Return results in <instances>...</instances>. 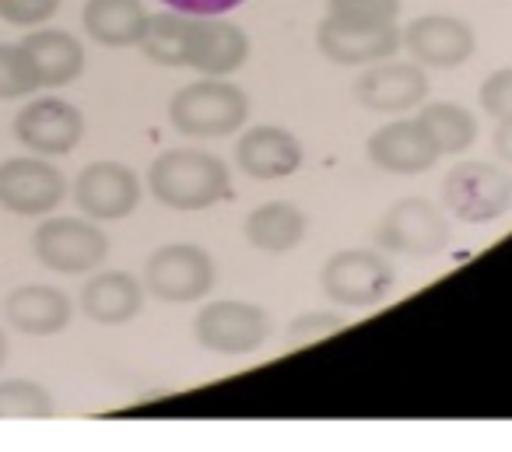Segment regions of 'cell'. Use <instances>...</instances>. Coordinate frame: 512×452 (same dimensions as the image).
<instances>
[{
	"mask_svg": "<svg viewBox=\"0 0 512 452\" xmlns=\"http://www.w3.org/2000/svg\"><path fill=\"white\" fill-rule=\"evenodd\" d=\"M316 46L330 64L341 67H369L379 60H390L404 46V32L397 22L365 25V22H344V18H323L316 29Z\"/></svg>",
	"mask_w": 512,
	"mask_h": 452,
	"instance_id": "11",
	"label": "cell"
},
{
	"mask_svg": "<svg viewBox=\"0 0 512 452\" xmlns=\"http://www.w3.org/2000/svg\"><path fill=\"white\" fill-rule=\"evenodd\" d=\"M165 8L186 11V15H225V11L242 8L246 0H162Z\"/></svg>",
	"mask_w": 512,
	"mask_h": 452,
	"instance_id": "31",
	"label": "cell"
},
{
	"mask_svg": "<svg viewBox=\"0 0 512 452\" xmlns=\"http://www.w3.org/2000/svg\"><path fill=\"white\" fill-rule=\"evenodd\" d=\"M57 414V403L46 393V386L32 379H8L0 382V417L4 421H15V417H25V421H43V417Z\"/></svg>",
	"mask_w": 512,
	"mask_h": 452,
	"instance_id": "25",
	"label": "cell"
},
{
	"mask_svg": "<svg viewBox=\"0 0 512 452\" xmlns=\"http://www.w3.org/2000/svg\"><path fill=\"white\" fill-rule=\"evenodd\" d=\"M74 204L92 221H123L141 204V179L123 162H92L74 179Z\"/></svg>",
	"mask_w": 512,
	"mask_h": 452,
	"instance_id": "10",
	"label": "cell"
},
{
	"mask_svg": "<svg viewBox=\"0 0 512 452\" xmlns=\"http://www.w3.org/2000/svg\"><path fill=\"white\" fill-rule=\"evenodd\" d=\"M271 337V316L253 302H211L193 319V340L204 351L242 358L267 344Z\"/></svg>",
	"mask_w": 512,
	"mask_h": 452,
	"instance_id": "7",
	"label": "cell"
},
{
	"mask_svg": "<svg viewBox=\"0 0 512 452\" xmlns=\"http://www.w3.org/2000/svg\"><path fill=\"white\" fill-rule=\"evenodd\" d=\"M148 190L172 211H207L232 197V172L218 155L197 148H172L148 169Z\"/></svg>",
	"mask_w": 512,
	"mask_h": 452,
	"instance_id": "1",
	"label": "cell"
},
{
	"mask_svg": "<svg viewBox=\"0 0 512 452\" xmlns=\"http://www.w3.org/2000/svg\"><path fill=\"white\" fill-rule=\"evenodd\" d=\"M449 221L442 207H435L425 197H404L383 214L379 221V249L411 256V260H432L446 253L449 246Z\"/></svg>",
	"mask_w": 512,
	"mask_h": 452,
	"instance_id": "8",
	"label": "cell"
},
{
	"mask_svg": "<svg viewBox=\"0 0 512 452\" xmlns=\"http://www.w3.org/2000/svg\"><path fill=\"white\" fill-rule=\"evenodd\" d=\"M495 155L502 158V162H509L512 165V123H498V130H495Z\"/></svg>",
	"mask_w": 512,
	"mask_h": 452,
	"instance_id": "32",
	"label": "cell"
},
{
	"mask_svg": "<svg viewBox=\"0 0 512 452\" xmlns=\"http://www.w3.org/2000/svg\"><path fill=\"white\" fill-rule=\"evenodd\" d=\"M474 29L463 18L453 15H425L414 18L404 29V50L418 60L421 67H460L474 57Z\"/></svg>",
	"mask_w": 512,
	"mask_h": 452,
	"instance_id": "16",
	"label": "cell"
},
{
	"mask_svg": "<svg viewBox=\"0 0 512 452\" xmlns=\"http://www.w3.org/2000/svg\"><path fill=\"white\" fill-rule=\"evenodd\" d=\"M144 309V284L127 270H99L81 288V312L99 326H123Z\"/></svg>",
	"mask_w": 512,
	"mask_h": 452,
	"instance_id": "18",
	"label": "cell"
},
{
	"mask_svg": "<svg viewBox=\"0 0 512 452\" xmlns=\"http://www.w3.org/2000/svg\"><path fill=\"white\" fill-rule=\"evenodd\" d=\"M249 120V95L239 85L221 78H204L179 88L169 102V123L183 137L218 141L232 137Z\"/></svg>",
	"mask_w": 512,
	"mask_h": 452,
	"instance_id": "2",
	"label": "cell"
},
{
	"mask_svg": "<svg viewBox=\"0 0 512 452\" xmlns=\"http://www.w3.org/2000/svg\"><path fill=\"white\" fill-rule=\"evenodd\" d=\"M355 99L362 102V109L379 116H400L421 109L428 99V74L425 67L400 64V60H379L369 64V71H362V78L355 81Z\"/></svg>",
	"mask_w": 512,
	"mask_h": 452,
	"instance_id": "12",
	"label": "cell"
},
{
	"mask_svg": "<svg viewBox=\"0 0 512 452\" xmlns=\"http://www.w3.org/2000/svg\"><path fill=\"white\" fill-rule=\"evenodd\" d=\"M36 260L53 274H95L109 256V235L92 218H50L32 235Z\"/></svg>",
	"mask_w": 512,
	"mask_h": 452,
	"instance_id": "5",
	"label": "cell"
},
{
	"mask_svg": "<svg viewBox=\"0 0 512 452\" xmlns=\"http://www.w3.org/2000/svg\"><path fill=\"white\" fill-rule=\"evenodd\" d=\"M418 120L439 144L442 155H463L477 141V120L456 102H428L418 109Z\"/></svg>",
	"mask_w": 512,
	"mask_h": 452,
	"instance_id": "23",
	"label": "cell"
},
{
	"mask_svg": "<svg viewBox=\"0 0 512 452\" xmlns=\"http://www.w3.org/2000/svg\"><path fill=\"white\" fill-rule=\"evenodd\" d=\"M302 144L292 130L285 127H249L235 144V162L249 179L271 183V179H288L302 169Z\"/></svg>",
	"mask_w": 512,
	"mask_h": 452,
	"instance_id": "17",
	"label": "cell"
},
{
	"mask_svg": "<svg viewBox=\"0 0 512 452\" xmlns=\"http://www.w3.org/2000/svg\"><path fill=\"white\" fill-rule=\"evenodd\" d=\"M249 60V36L221 15H193L186 32V67L204 78H228Z\"/></svg>",
	"mask_w": 512,
	"mask_h": 452,
	"instance_id": "13",
	"label": "cell"
},
{
	"mask_svg": "<svg viewBox=\"0 0 512 452\" xmlns=\"http://www.w3.org/2000/svg\"><path fill=\"white\" fill-rule=\"evenodd\" d=\"M337 330H344V319L334 312H306V316L292 319V326L285 330V344L288 347H306L316 340L334 337Z\"/></svg>",
	"mask_w": 512,
	"mask_h": 452,
	"instance_id": "28",
	"label": "cell"
},
{
	"mask_svg": "<svg viewBox=\"0 0 512 452\" xmlns=\"http://www.w3.org/2000/svg\"><path fill=\"white\" fill-rule=\"evenodd\" d=\"M390 260L376 249H341L320 270V288L334 305L344 309H376L393 291Z\"/></svg>",
	"mask_w": 512,
	"mask_h": 452,
	"instance_id": "4",
	"label": "cell"
},
{
	"mask_svg": "<svg viewBox=\"0 0 512 452\" xmlns=\"http://www.w3.org/2000/svg\"><path fill=\"white\" fill-rule=\"evenodd\" d=\"M190 18L186 11H162L151 15L148 32L141 39V50L148 53V60L162 67H186V32H190Z\"/></svg>",
	"mask_w": 512,
	"mask_h": 452,
	"instance_id": "24",
	"label": "cell"
},
{
	"mask_svg": "<svg viewBox=\"0 0 512 452\" xmlns=\"http://www.w3.org/2000/svg\"><path fill=\"white\" fill-rule=\"evenodd\" d=\"M309 232V218L302 207L288 204V200H271V204H260L256 211H249L242 235L253 249L267 256H285L292 249H299V242Z\"/></svg>",
	"mask_w": 512,
	"mask_h": 452,
	"instance_id": "20",
	"label": "cell"
},
{
	"mask_svg": "<svg viewBox=\"0 0 512 452\" xmlns=\"http://www.w3.org/2000/svg\"><path fill=\"white\" fill-rule=\"evenodd\" d=\"M148 22L151 15L141 0H88L81 11V25L88 36L99 46H113V50L141 46Z\"/></svg>",
	"mask_w": 512,
	"mask_h": 452,
	"instance_id": "21",
	"label": "cell"
},
{
	"mask_svg": "<svg viewBox=\"0 0 512 452\" xmlns=\"http://www.w3.org/2000/svg\"><path fill=\"white\" fill-rule=\"evenodd\" d=\"M144 284L165 305L200 302L214 288V260L207 249L193 246V242H172L148 256Z\"/></svg>",
	"mask_w": 512,
	"mask_h": 452,
	"instance_id": "6",
	"label": "cell"
},
{
	"mask_svg": "<svg viewBox=\"0 0 512 452\" xmlns=\"http://www.w3.org/2000/svg\"><path fill=\"white\" fill-rule=\"evenodd\" d=\"M60 0H0V18L11 25H43L57 15Z\"/></svg>",
	"mask_w": 512,
	"mask_h": 452,
	"instance_id": "30",
	"label": "cell"
},
{
	"mask_svg": "<svg viewBox=\"0 0 512 452\" xmlns=\"http://www.w3.org/2000/svg\"><path fill=\"white\" fill-rule=\"evenodd\" d=\"M442 204L463 225H488L512 211V176L502 165L460 162L442 179Z\"/></svg>",
	"mask_w": 512,
	"mask_h": 452,
	"instance_id": "3",
	"label": "cell"
},
{
	"mask_svg": "<svg viewBox=\"0 0 512 452\" xmlns=\"http://www.w3.org/2000/svg\"><path fill=\"white\" fill-rule=\"evenodd\" d=\"M365 151H369V162L376 169L390 172V176H421V172H428L442 158L439 144L421 127L418 116L414 120H393L386 127H379L369 137Z\"/></svg>",
	"mask_w": 512,
	"mask_h": 452,
	"instance_id": "15",
	"label": "cell"
},
{
	"mask_svg": "<svg viewBox=\"0 0 512 452\" xmlns=\"http://www.w3.org/2000/svg\"><path fill=\"white\" fill-rule=\"evenodd\" d=\"M39 88H43V81H39L29 50L22 43H0V99L15 102L39 92Z\"/></svg>",
	"mask_w": 512,
	"mask_h": 452,
	"instance_id": "26",
	"label": "cell"
},
{
	"mask_svg": "<svg viewBox=\"0 0 512 452\" xmlns=\"http://www.w3.org/2000/svg\"><path fill=\"white\" fill-rule=\"evenodd\" d=\"M477 102L481 109L498 123H512V67H502V71L488 74L477 92Z\"/></svg>",
	"mask_w": 512,
	"mask_h": 452,
	"instance_id": "29",
	"label": "cell"
},
{
	"mask_svg": "<svg viewBox=\"0 0 512 452\" xmlns=\"http://www.w3.org/2000/svg\"><path fill=\"white\" fill-rule=\"evenodd\" d=\"M67 197V179L43 155L0 162V207L18 218H50Z\"/></svg>",
	"mask_w": 512,
	"mask_h": 452,
	"instance_id": "9",
	"label": "cell"
},
{
	"mask_svg": "<svg viewBox=\"0 0 512 452\" xmlns=\"http://www.w3.org/2000/svg\"><path fill=\"white\" fill-rule=\"evenodd\" d=\"M22 46L29 50L43 88H64L85 71V46L64 29H36L22 39Z\"/></svg>",
	"mask_w": 512,
	"mask_h": 452,
	"instance_id": "22",
	"label": "cell"
},
{
	"mask_svg": "<svg viewBox=\"0 0 512 452\" xmlns=\"http://www.w3.org/2000/svg\"><path fill=\"white\" fill-rule=\"evenodd\" d=\"M71 298L50 284H22L4 302V316L25 337H57L71 323Z\"/></svg>",
	"mask_w": 512,
	"mask_h": 452,
	"instance_id": "19",
	"label": "cell"
},
{
	"mask_svg": "<svg viewBox=\"0 0 512 452\" xmlns=\"http://www.w3.org/2000/svg\"><path fill=\"white\" fill-rule=\"evenodd\" d=\"M15 137L43 158L67 155L85 137V116L67 99H36L15 116Z\"/></svg>",
	"mask_w": 512,
	"mask_h": 452,
	"instance_id": "14",
	"label": "cell"
},
{
	"mask_svg": "<svg viewBox=\"0 0 512 452\" xmlns=\"http://www.w3.org/2000/svg\"><path fill=\"white\" fill-rule=\"evenodd\" d=\"M4 361H8V337L0 333V368H4Z\"/></svg>",
	"mask_w": 512,
	"mask_h": 452,
	"instance_id": "33",
	"label": "cell"
},
{
	"mask_svg": "<svg viewBox=\"0 0 512 452\" xmlns=\"http://www.w3.org/2000/svg\"><path fill=\"white\" fill-rule=\"evenodd\" d=\"M327 15L344 22L383 25L400 18V0H327Z\"/></svg>",
	"mask_w": 512,
	"mask_h": 452,
	"instance_id": "27",
	"label": "cell"
}]
</instances>
